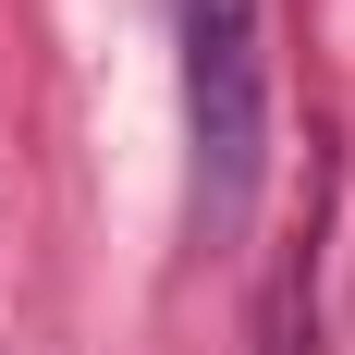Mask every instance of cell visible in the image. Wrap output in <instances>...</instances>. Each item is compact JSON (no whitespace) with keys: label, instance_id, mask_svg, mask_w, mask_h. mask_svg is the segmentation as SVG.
<instances>
[{"label":"cell","instance_id":"cell-1","mask_svg":"<svg viewBox=\"0 0 355 355\" xmlns=\"http://www.w3.org/2000/svg\"><path fill=\"white\" fill-rule=\"evenodd\" d=\"M184 135H196V233L245 245L270 184V0H184Z\"/></svg>","mask_w":355,"mask_h":355},{"label":"cell","instance_id":"cell-2","mask_svg":"<svg viewBox=\"0 0 355 355\" xmlns=\"http://www.w3.org/2000/svg\"><path fill=\"white\" fill-rule=\"evenodd\" d=\"M306 331H319V245L282 270V294H270V331H257V355H306Z\"/></svg>","mask_w":355,"mask_h":355}]
</instances>
